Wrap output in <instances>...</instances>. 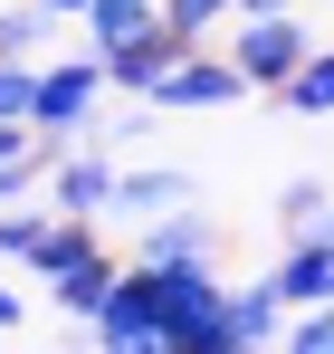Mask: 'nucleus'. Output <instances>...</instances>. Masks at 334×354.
Wrapping results in <instances>:
<instances>
[{
    "label": "nucleus",
    "mask_w": 334,
    "mask_h": 354,
    "mask_svg": "<svg viewBox=\"0 0 334 354\" xmlns=\"http://www.w3.org/2000/svg\"><path fill=\"white\" fill-rule=\"evenodd\" d=\"M306 48H315V39H306V19H296V10H239V39H229V67L248 77V96H277L286 77L306 67Z\"/></svg>",
    "instance_id": "1"
},
{
    "label": "nucleus",
    "mask_w": 334,
    "mask_h": 354,
    "mask_svg": "<svg viewBox=\"0 0 334 354\" xmlns=\"http://www.w3.org/2000/svg\"><path fill=\"white\" fill-rule=\"evenodd\" d=\"M106 345H124V354H144V345H163V288H153V268L144 259H124L115 268V288H106V306L86 316Z\"/></svg>",
    "instance_id": "2"
},
{
    "label": "nucleus",
    "mask_w": 334,
    "mask_h": 354,
    "mask_svg": "<svg viewBox=\"0 0 334 354\" xmlns=\"http://www.w3.org/2000/svg\"><path fill=\"white\" fill-rule=\"evenodd\" d=\"M239 96H248V77H239L220 48H181L144 106H172V115H210V106H239Z\"/></svg>",
    "instance_id": "3"
},
{
    "label": "nucleus",
    "mask_w": 334,
    "mask_h": 354,
    "mask_svg": "<svg viewBox=\"0 0 334 354\" xmlns=\"http://www.w3.org/2000/svg\"><path fill=\"white\" fill-rule=\"evenodd\" d=\"M96 86H106V58H96V48H86V58H39V106H29V124H39V134H77L86 106H96Z\"/></svg>",
    "instance_id": "4"
},
{
    "label": "nucleus",
    "mask_w": 334,
    "mask_h": 354,
    "mask_svg": "<svg viewBox=\"0 0 334 354\" xmlns=\"http://www.w3.org/2000/svg\"><path fill=\"white\" fill-rule=\"evenodd\" d=\"M48 201L106 221V211H115V163H106V153H57V163H48Z\"/></svg>",
    "instance_id": "5"
},
{
    "label": "nucleus",
    "mask_w": 334,
    "mask_h": 354,
    "mask_svg": "<svg viewBox=\"0 0 334 354\" xmlns=\"http://www.w3.org/2000/svg\"><path fill=\"white\" fill-rule=\"evenodd\" d=\"M172 58H181V39H172L163 19H153L144 39H124V48H106V86H124V96H153Z\"/></svg>",
    "instance_id": "6"
},
{
    "label": "nucleus",
    "mask_w": 334,
    "mask_h": 354,
    "mask_svg": "<svg viewBox=\"0 0 334 354\" xmlns=\"http://www.w3.org/2000/svg\"><path fill=\"white\" fill-rule=\"evenodd\" d=\"M115 268H124V259L96 239V249H77L67 268H48V297L67 306V316H96V306H106V288H115Z\"/></svg>",
    "instance_id": "7"
},
{
    "label": "nucleus",
    "mask_w": 334,
    "mask_h": 354,
    "mask_svg": "<svg viewBox=\"0 0 334 354\" xmlns=\"http://www.w3.org/2000/svg\"><path fill=\"white\" fill-rule=\"evenodd\" d=\"M268 278H277V297H286V306H325V297H334V239H315V230H306V239L277 259V268H268Z\"/></svg>",
    "instance_id": "8"
},
{
    "label": "nucleus",
    "mask_w": 334,
    "mask_h": 354,
    "mask_svg": "<svg viewBox=\"0 0 334 354\" xmlns=\"http://www.w3.org/2000/svg\"><path fill=\"white\" fill-rule=\"evenodd\" d=\"M220 249V221H201L191 201H172L163 221H144V249L134 259H210Z\"/></svg>",
    "instance_id": "9"
},
{
    "label": "nucleus",
    "mask_w": 334,
    "mask_h": 354,
    "mask_svg": "<svg viewBox=\"0 0 334 354\" xmlns=\"http://www.w3.org/2000/svg\"><path fill=\"white\" fill-rule=\"evenodd\" d=\"M277 335H286V297H277V278H258V288L229 297V354H239V345H277Z\"/></svg>",
    "instance_id": "10"
},
{
    "label": "nucleus",
    "mask_w": 334,
    "mask_h": 354,
    "mask_svg": "<svg viewBox=\"0 0 334 354\" xmlns=\"http://www.w3.org/2000/svg\"><path fill=\"white\" fill-rule=\"evenodd\" d=\"M163 19V0H86V48L106 58V48H124V39H144Z\"/></svg>",
    "instance_id": "11"
},
{
    "label": "nucleus",
    "mask_w": 334,
    "mask_h": 354,
    "mask_svg": "<svg viewBox=\"0 0 334 354\" xmlns=\"http://www.w3.org/2000/svg\"><path fill=\"white\" fill-rule=\"evenodd\" d=\"M286 115H334V48H306V67L277 86Z\"/></svg>",
    "instance_id": "12"
},
{
    "label": "nucleus",
    "mask_w": 334,
    "mask_h": 354,
    "mask_svg": "<svg viewBox=\"0 0 334 354\" xmlns=\"http://www.w3.org/2000/svg\"><path fill=\"white\" fill-rule=\"evenodd\" d=\"M57 29V10H39V0H0V58H39Z\"/></svg>",
    "instance_id": "13"
},
{
    "label": "nucleus",
    "mask_w": 334,
    "mask_h": 354,
    "mask_svg": "<svg viewBox=\"0 0 334 354\" xmlns=\"http://www.w3.org/2000/svg\"><path fill=\"white\" fill-rule=\"evenodd\" d=\"M39 239H48V211L0 201V268H39Z\"/></svg>",
    "instance_id": "14"
},
{
    "label": "nucleus",
    "mask_w": 334,
    "mask_h": 354,
    "mask_svg": "<svg viewBox=\"0 0 334 354\" xmlns=\"http://www.w3.org/2000/svg\"><path fill=\"white\" fill-rule=\"evenodd\" d=\"M220 19H239V0H163V29L181 39V48H210Z\"/></svg>",
    "instance_id": "15"
},
{
    "label": "nucleus",
    "mask_w": 334,
    "mask_h": 354,
    "mask_svg": "<svg viewBox=\"0 0 334 354\" xmlns=\"http://www.w3.org/2000/svg\"><path fill=\"white\" fill-rule=\"evenodd\" d=\"M191 201V173H115V211H172Z\"/></svg>",
    "instance_id": "16"
},
{
    "label": "nucleus",
    "mask_w": 334,
    "mask_h": 354,
    "mask_svg": "<svg viewBox=\"0 0 334 354\" xmlns=\"http://www.w3.org/2000/svg\"><path fill=\"white\" fill-rule=\"evenodd\" d=\"M286 354H334V297L325 306H286V335H277Z\"/></svg>",
    "instance_id": "17"
},
{
    "label": "nucleus",
    "mask_w": 334,
    "mask_h": 354,
    "mask_svg": "<svg viewBox=\"0 0 334 354\" xmlns=\"http://www.w3.org/2000/svg\"><path fill=\"white\" fill-rule=\"evenodd\" d=\"M39 106V58H0V124H29Z\"/></svg>",
    "instance_id": "18"
},
{
    "label": "nucleus",
    "mask_w": 334,
    "mask_h": 354,
    "mask_svg": "<svg viewBox=\"0 0 334 354\" xmlns=\"http://www.w3.org/2000/svg\"><path fill=\"white\" fill-rule=\"evenodd\" d=\"M325 211H334V201H325V182H286V192H277V221H286L296 239H306V230H325Z\"/></svg>",
    "instance_id": "19"
},
{
    "label": "nucleus",
    "mask_w": 334,
    "mask_h": 354,
    "mask_svg": "<svg viewBox=\"0 0 334 354\" xmlns=\"http://www.w3.org/2000/svg\"><path fill=\"white\" fill-rule=\"evenodd\" d=\"M10 326H19V288L0 278V335H10Z\"/></svg>",
    "instance_id": "20"
},
{
    "label": "nucleus",
    "mask_w": 334,
    "mask_h": 354,
    "mask_svg": "<svg viewBox=\"0 0 334 354\" xmlns=\"http://www.w3.org/2000/svg\"><path fill=\"white\" fill-rule=\"evenodd\" d=\"M39 10H57V19H86V0H39Z\"/></svg>",
    "instance_id": "21"
},
{
    "label": "nucleus",
    "mask_w": 334,
    "mask_h": 354,
    "mask_svg": "<svg viewBox=\"0 0 334 354\" xmlns=\"http://www.w3.org/2000/svg\"><path fill=\"white\" fill-rule=\"evenodd\" d=\"M239 10H296V0H239Z\"/></svg>",
    "instance_id": "22"
},
{
    "label": "nucleus",
    "mask_w": 334,
    "mask_h": 354,
    "mask_svg": "<svg viewBox=\"0 0 334 354\" xmlns=\"http://www.w3.org/2000/svg\"><path fill=\"white\" fill-rule=\"evenodd\" d=\"M315 239H334V211H325V230H315Z\"/></svg>",
    "instance_id": "23"
}]
</instances>
